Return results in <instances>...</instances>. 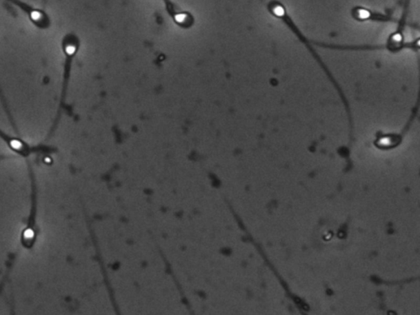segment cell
I'll list each match as a JSON object with an SVG mask.
<instances>
[{
    "label": "cell",
    "instance_id": "1",
    "mask_svg": "<svg viewBox=\"0 0 420 315\" xmlns=\"http://www.w3.org/2000/svg\"><path fill=\"white\" fill-rule=\"evenodd\" d=\"M61 47L63 53L64 55V67H63V85L61 96H60L59 108L58 110L57 116H55L53 126H52L48 139L53 136L56 128L58 127L59 123L60 116H61L62 110L65 107L66 103V98L68 93V88L69 81H70L72 63L73 58L77 53L78 48H79V44H78V39L73 34H67L63 38Z\"/></svg>",
    "mask_w": 420,
    "mask_h": 315
},
{
    "label": "cell",
    "instance_id": "4",
    "mask_svg": "<svg viewBox=\"0 0 420 315\" xmlns=\"http://www.w3.org/2000/svg\"><path fill=\"white\" fill-rule=\"evenodd\" d=\"M10 3L23 12L27 16L31 23L38 29L48 30L50 29L52 25L51 17L45 8H39L32 6L23 0H6Z\"/></svg>",
    "mask_w": 420,
    "mask_h": 315
},
{
    "label": "cell",
    "instance_id": "2",
    "mask_svg": "<svg viewBox=\"0 0 420 315\" xmlns=\"http://www.w3.org/2000/svg\"><path fill=\"white\" fill-rule=\"evenodd\" d=\"M30 176H31L32 196L31 208L27 220V225L21 233L20 243L25 250H31L34 248L37 239V185L34 181L32 168L30 167Z\"/></svg>",
    "mask_w": 420,
    "mask_h": 315
},
{
    "label": "cell",
    "instance_id": "3",
    "mask_svg": "<svg viewBox=\"0 0 420 315\" xmlns=\"http://www.w3.org/2000/svg\"><path fill=\"white\" fill-rule=\"evenodd\" d=\"M0 139L6 144L12 152L23 159H28L33 154L37 153H52L54 148H48L46 145L32 146L21 139L19 136H12L0 128Z\"/></svg>",
    "mask_w": 420,
    "mask_h": 315
}]
</instances>
